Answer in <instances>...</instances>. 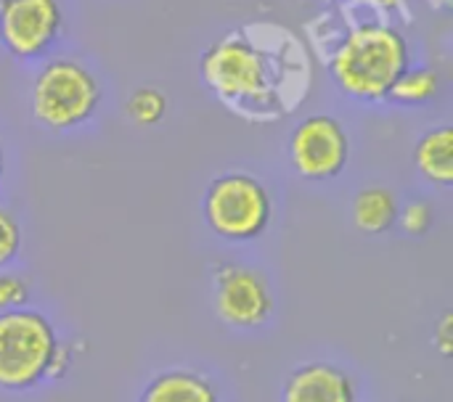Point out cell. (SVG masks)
<instances>
[{"instance_id": "obj_1", "label": "cell", "mask_w": 453, "mask_h": 402, "mask_svg": "<svg viewBox=\"0 0 453 402\" xmlns=\"http://www.w3.org/2000/svg\"><path fill=\"white\" fill-rule=\"evenodd\" d=\"M199 72L226 109L255 122H273L297 109L311 87L305 45L268 21L218 37L204 50Z\"/></svg>"}, {"instance_id": "obj_2", "label": "cell", "mask_w": 453, "mask_h": 402, "mask_svg": "<svg viewBox=\"0 0 453 402\" xmlns=\"http://www.w3.org/2000/svg\"><path fill=\"white\" fill-rule=\"evenodd\" d=\"M337 87L361 103L388 101L395 80L411 66L406 34L382 19L348 24L326 56Z\"/></svg>"}, {"instance_id": "obj_3", "label": "cell", "mask_w": 453, "mask_h": 402, "mask_svg": "<svg viewBox=\"0 0 453 402\" xmlns=\"http://www.w3.org/2000/svg\"><path fill=\"white\" fill-rule=\"evenodd\" d=\"M69 363V350L42 313H0V392H27L45 379H61Z\"/></svg>"}, {"instance_id": "obj_4", "label": "cell", "mask_w": 453, "mask_h": 402, "mask_svg": "<svg viewBox=\"0 0 453 402\" xmlns=\"http://www.w3.org/2000/svg\"><path fill=\"white\" fill-rule=\"evenodd\" d=\"M101 98L104 90L98 77L77 58H42V64L32 74V117L53 133H69L88 125L96 117Z\"/></svg>"}, {"instance_id": "obj_5", "label": "cell", "mask_w": 453, "mask_h": 402, "mask_svg": "<svg viewBox=\"0 0 453 402\" xmlns=\"http://www.w3.org/2000/svg\"><path fill=\"white\" fill-rule=\"evenodd\" d=\"M202 212L207 228L218 239L228 244H247L268 231L273 201L265 183L255 175L226 172L207 186Z\"/></svg>"}, {"instance_id": "obj_6", "label": "cell", "mask_w": 453, "mask_h": 402, "mask_svg": "<svg viewBox=\"0 0 453 402\" xmlns=\"http://www.w3.org/2000/svg\"><path fill=\"white\" fill-rule=\"evenodd\" d=\"M61 32V0H0V45L16 61L48 58Z\"/></svg>"}, {"instance_id": "obj_7", "label": "cell", "mask_w": 453, "mask_h": 402, "mask_svg": "<svg viewBox=\"0 0 453 402\" xmlns=\"http://www.w3.org/2000/svg\"><path fill=\"white\" fill-rule=\"evenodd\" d=\"M295 172L305 180H334L350 159V135L340 119L313 114L295 125L287 143Z\"/></svg>"}, {"instance_id": "obj_8", "label": "cell", "mask_w": 453, "mask_h": 402, "mask_svg": "<svg viewBox=\"0 0 453 402\" xmlns=\"http://www.w3.org/2000/svg\"><path fill=\"white\" fill-rule=\"evenodd\" d=\"M215 284V313L231 329H257L268 323L273 313V294L268 281L236 262H226L212 276Z\"/></svg>"}, {"instance_id": "obj_9", "label": "cell", "mask_w": 453, "mask_h": 402, "mask_svg": "<svg viewBox=\"0 0 453 402\" xmlns=\"http://www.w3.org/2000/svg\"><path fill=\"white\" fill-rule=\"evenodd\" d=\"M281 402H356V384L334 363H305L284 382Z\"/></svg>"}, {"instance_id": "obj_10", "label": "cell", "mask_w": 453, "mask_h": 402, "mask_svg": "<svg viewBox=\"0 0 453 402\" xmlns=\"http://www.w3.org/2000/svg\"><path fill=\"white\" fill-rule=\"evenodd\" d=\"M138 402H220L215 384L191 368H170L154 376Z\"/></svg>"}, {"instance_id": "obj_11", "label": "cell", "mask_w": 453, "mask_h": 402, "mask_svg": "<svg viewBox=\"0 0 453 402\" xmlns=\"http://www.w3.org/2000/svg\"><path fill=\"white\" fill-rule=\"evenodd\" d=\"M414 164L417 172L438 186V188H451L453 186V130L449 125L427 130L417 148H414Z\"/></svg>"}, {"instance_id": "obj_12", "label": "cell", "mask_w": 453, "mask_h": 402, "mask_svg": "<svg viewBox=\"0 0 453 402\" xmlns=\"http://www.w3.org/2000/svg\"><path fill=\"white\" fill-rule=\"evenodd\" d=\"M398 209H401L398 199H395V193L390 188L369 186V188H361L353 196L350 217H353V225L361 233L380 236V233H388L398 223Z\"/></svg>"}, {"instance_id": "obj_13", "label": "cell", "mask_w": 453, "mask_h": 402, "mask_svg": "<svg viewBox=\"0 0 453 402\" xmlns=\"http://www.w3.org/2000/svg\"><path fill=\"white\" fill-rule=\"evenodd\" d=\"M441 90V77L433 66H409L393 85L388 101L398 106H425Z\"/></svg>"}, {"instance_id": "obj_14", "label": "cell", "mask_w": 453, "mask_h": 402, "mask_svg": "<svg viewBox=\"0 0 453 402\" xmlns=\"http://www.w3.org/2000/svg\"><path fill=\"white\" fill-rule=\"evenodd\" d=\"M125 114L138 127H154L167 114V98H165V93L159 87L143 85V87H138V90L130 93V98L125 103Z\"/></svg>"}, {"instance_id": "obj_15", "label": "cell", "mask_w": 453, "mask_h": 402, "mask_svg": "<svg viewBox=\"0 0 453 402\" xmlns=\"http://www.w3.org/2000/svg\"><path fill=\"white\" fill-rule=\"evenodd\" d=\"M21 249V225L16 215L0 207V270L8 268Z\"/></svg>"}, {"instance_id": "obj_16", "label": "cell", "mask_w": 453, "mask_h": 402, "mask_svg": "<svg viewBox=\"0 0 453 402\" xmlns=\"http://www.w3.org/2000/svg\"><path fill=\"white\" fill-rule=\"evenodd\" d=\"M433 220H435V212L427 201L417 199V201H409L403 209H398V223L409 236H425L430 228H433Z\"/></svg>"}, {"instance_id": "obj_17", "label": "cell", "mask_w": 453, "mask_h": 402, "mask_svg": "<svg viewBox=\"0 0 453 402\" xmlns=\"http://www.w3.org/2000/svg\"><path fill=\"white\" fill-rule=\"evenodd\" d=\"M29 302V281L16 273L0 270V313L19 310Z\"/></svg>"}, {"instance_id": "obj_18", "label": "cell", "mask_w": 453, "mask_h": 402, "mask_svg": "<svg viewBox=\"0 0 453 402\" xmlns=\"http://www.w3.org/2000/svg\"><path fill=\"white\" fill-rule=\"evenodd\" d=\"M451 331H453V318H451V313H446V315L441 318L438 329H435V337H433L435 347H438L446 358H451V350H453Z\"/></svg>"}, {"instance_id": "obj_19", "label": "cell", "mask_w": 453, "mask_h": 402, "mask_svg": "<svg viewBox=\"0 0 453 402\" xmlns=\"http://www.w3.org/2000/svg\"><path fill=\"white\" fill-rule=\"evenodd\" d=\"M380 13H403L409 8V0H369Z\"/></svg>"}, {"instance_id": "obj_20", "label": "cell", "mask_w": 453, "mask_h": 402, "mask_svg": "<svg viewBox=\"0 0 453 402\" xmlns=\"http://www.w3.org/2000/svg\"><path fill=\"white\" fill-rule=\"evenodd\" d=\"M427 3H430L433 8H438V11H449L453 0H427Z\"/></svg>"}, {"instance_id": "obj_21", "label": "cell", "mask_w": 453, "mask_h": 402, "mask_svg": "<svg viewBox=\"0 0 453 402\" xmlns=\"http://www.w3.org/2000/svg\"><path fill=\"white\" fill-rule=\"evenodd\" d=\"M3 175H5V148L0 143V180H3Z\"/></svg>"}, {"instance_id": "obj_22", "label": "cell", "mask_w": 453, "mask_h": 402, "mask_svg": "<svg viewBox=\"0 0 453 402\" xmlns=\"http://www.w3.org/2000/svg\"><path fill=\"white\" fill-rule=\"evenodd\" d=\"M316 3H326V5H334V3H356V0H316Z\"/></svg>"}]
</instances>
